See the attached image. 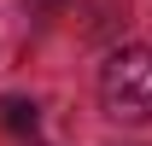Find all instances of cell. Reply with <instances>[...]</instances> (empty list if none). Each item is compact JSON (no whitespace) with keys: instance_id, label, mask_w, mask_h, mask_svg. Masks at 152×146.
I'll use <instances>...</instances> for the list:
<instances>
[{"instance_id":"cell-1","label":"cell","mask_w":152,"mask_h":146,"mask_svg":"<svg viewBox=\"0 0 152 146\" xmlns=\"http://www.w3.org/2000/svg\"><path fill=\"white\" fill-rule=\"evenodd\" d=\"M99 105L117 123H152V53L146 47H117L99 70Z\"/></svg>"},{"instance_id":"cell-2","label":"cell","mask_w":152,"mask_h":146,"mask_svg":"<svg viewBox=\"0 0 152 146\" xmlns=\"http://www.w3.org/2000/svg\"><path fill=\"white\" fill-rule=\"evenodd\" d=\"M0 123L12 128V134H35V105L29 99H6L0 105Z\"/></svg>"}]
</instances>
